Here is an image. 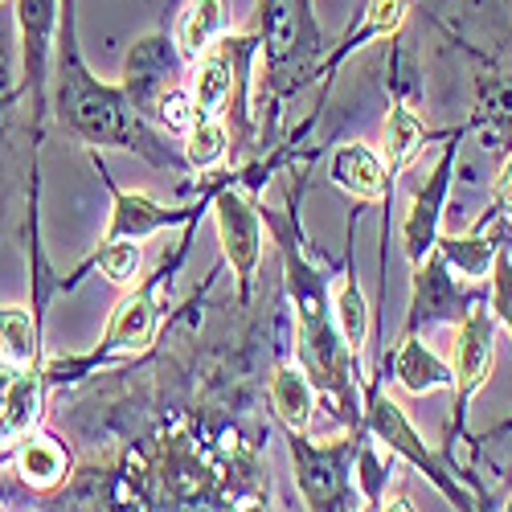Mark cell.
<instances>
[{
	"label": "cell",
	"mask_w": 512,
	"mask_h": 512,
	"mask_svg": "<svg viewBox=\"0 0 512 512\" xmlns=\"http://www.w3.org/2000/svg\"><path fill=\"white\" fill-rule=\"evenodd\" d=\"M62 115L74 123V132L87 136L91 144L136 148V152H148L152 160H160V152L152 148L156 140L148 136L140 115L127 107V99L119 91L103 87V82H95L78 62H70V78L62 82Z\"/></svg>",
	"instance_id": "6da1fadb"
},
{
	"label": "cell",
	"mask_w": 512,
	"mask_h": 512,
	"mask_svg": "<svg viewBox=\"0 0 512 512\" xmlns=\"http://www.w3.org/2000/svg\"><path fill=\"white\" fill-rule=\"evenodd\" d=\"M492 349H496V324L484 304H472L459 316V336H455V390L459 398H472L492 369Z\"/></svg>",
	"instance_id": "7a4b0ae2"
},
{
	"label": "cell",
	"mask_w": 512,
	"mask_h": 512,
	"mask_svg": "<svg viewBox=\"0 0 512 512\" xmlns=\"http://www.w3.org/2000/svg\"><path fill=\"white\" fill-rule=\"evenodd\" d=\"M218 230H222L226 259L234 263L238 279L246 283L254 275V267H259V250H263L259 213H254L238 193H222L218 197Z\"/></svg>",
	"instance_id": "3957f363"
},
{
	"label": "cell",
	"mask_w": 512,
	"mask_h": 512,
	"mask_svg": "<svg viewBox=\"0 0 512 512\" xmlns=\"http://www.w3.org/2000/svg\"><path fill=\"white\" fill-rule=\"evenodd\" d=\"M447 181H451V152L439 160V168L431 173V181H426V189L418 193L414 209H410V218H406V254H410V263L418 267L426 254L435 250L439 242V218H443V197H447Z\"/></svg>",
	"instance_id": "277c9868"
},
{
	"label": "cell",
	"mask_w": 512,
	"mask_h": 512,
	"mask_svg": "<svg viewBox=\"0 0 512 512\" xmlns=\"http://www.w3.org/2000/svg\"><path fill=\"white\" fill-rule=\"evenodd\" d=\"M168 70H173V58H168V41L148 37L144 46H136L132 58H127V99H132L140 111H156V103L164 99Z\"/></svg>",
	"instance_id": "5b68a950"
},
{
	"label": "cell",
	"mask_w": 512,
	"mask_h": 512,
	"mask_svg": "<svg viewBox=\"0 0 512 512\" xmlns=\"http://www.w3.org/2000/svg\"><path fill=\"white\" fill-rule=\"evenodd\" d=\"M332 181L361 201H377L386 193V160L365 144H345L332 156Z\"/></svg>",
	"instance_id": "8992f818"
},
{
	"label": "cell",
	"mask_w": 512,
	"mask_h": 512,
	"mask_svg": "<svg viewBox=\"0 0 512 512\" xmlns=\"http://www.w3.org/2000/svg\"><path fill=\"white\" fill-rule=\"evenodd\" d=\"M291 455H295V472H300L304 500L312 508H324L340 488V451H316L304 439H291Z\"/></svg>",
	"instance_id": "52a82bcc"
},
{
	"label": "cell",
	"mask_w": 512,
	"mask_h": 512,
	"mask_svg": "<svg viewBox=\"0 0 512 512\" xmlns=\"http://www.w3.org/2000/svg\"><path fill=\"white\" fill-rule=\"evenodd\" d=\"M394 373H398V381H402L410 394H431V390L455 386V373L431 349H426L418 336H406L402 340V349L394 357Z\"/></svg>",
	"instance_id": "ba28073f"
},
{
	"label": "cell",
	"mask_w": 512,
	"mask_h": 512,
	"mask_svg": "<svg viewBox=\"0 0 512 512\" xmlns=\"http://www.w3.org/2000/svg\"><path fill=\"white\" fill-rule=\"evenodd\" d=\"M230 91H234V54H230V41H226L218 50H205L197 78H193V103L201 115H218L226 107Z\"/></svg>",
	"instance_id": "9c48e42d"
},
{
	"label": "cell",
	"mask_w": 512,
	"mask_h": 512,
	"mask_svg": "<svg viewBox=\"0 0 512 512\" xmlns=\"http://www.w3.org/2000/svg\"><path fill=\"white\" fill-rule=\"evenodd\" d=\"M369 418H373V431L381 435V439H386L394 451H402V455H410L418 467H426V472H431L443 488H447V480L439 476V467H435V459H431V451H426L422 443H418V435L410 431V426H406V418H402V410L390 402V398H377L373 402V410H369ZM451 496H459L455 488H447Z\"/></svg>",
	"instance_id": "30bf717a"
},
{
	"label": "cell",
	"mask_w": 512,
	"mask_h": 512,
	"mask_svg": "<svg viewBox=\"0 0 512 512\" xmlns=\"http://www.w3.org/2000/svg\"><path fill=\"white\" fill-rule=\"evenodd\" d=\"M168 222H177V213L160 209L156 201H148V197H140V193H119V197H115V218H111L107 238H132V242H140L144 234H152V230H160V226H168Z\"/></svg>",
	"instance_id": "8fae6325"
},
{
	"label": "cell",
	"mask_w": 512,
	"mask_h": 512,
	"mask_svg": "<svg viewBox=\"0 0 512 512\" xmlns=\"http://www.w3.org/2000/svg\"><path fill=\"white\" fill-rule=\"evenodd\" d=\"M439 246V254H443V263L455 271V279H484L488 271H492V259H496V250H500V242H496V230H492V238L488 234H472V238H439L435 242Z\"/></svg>",
	"instance_id": "7c38bea8"
},
{
	"label": "cell",
	"mask_w": 512,
	"mask_h": 512,
	"mask_svg": "<svg viewBox=\"0 0 512 512\" xmlns=\"http://www.w3.org/2000/svg\"><path fill=\"white\" fill-rule=\"evenodd\" d=\"M271 402H275L279 418L291 426V431H304V426L312 422V406H316L312 381L300 369H279L271 377Z\"/></svg>",
	"instance_id": "4fadbf2b"
},
{
	"label": "cell",
	"mask_w": 512,
	"mask_h": 512,
	"mask_svg": "<svg viewBox=\"0 0 512 512\" xmlns=\"http://www.w3.org/2000/svg\"><path fill=\"white\" fill-rule=\"evenodd\" d=\"M148 340H152V300L148 295H127L111 316L107 345L111 349H144Z\"/></svg>",
	"instance_id": "5bb4252c"
},
{
	"label": "cell",
	"mask_w": 512,
	"mask_h": 512,
	"mask_svg": "<svg viewBox=\"0 0 512 512\" xmlns=\"http://www.w3.org/2000/svg\"><path fill=\"white\" fill-rule=\"evenodd\" d=\"M332 308H336V328H340V340H345V349L361 353L365 336H369V308H365L361 287H357L349 275L332 287Z\"/></svg>",
	"instance_id": "9a60e30c"
},
{
	"label": "cell",
	"mask_w": 512,
	"mask_h": 512,
	"mask_svg": "<svg viewBox=\"0 0 512 512\" xmlns=\"http://www.w3.org/2000/svg\"><path fill=\"white\" fill-rule=\"evenodd\" d=\"M226 29V0H193L181 21V54L197 58L209 50V41Z\"/></svg>",
	"instance_id": "2e32d148"
},
{
	"label": "cell",
	"mask_w": 512,
	"mask_h": 512,
	"mask_svg": "<svg viewBox=\"0 0 512 512\" xmlns=\"http://www.w3.org/2000/svg\"><path fill=\"white\" fill-rule=\"evenodd\" d=\"M381 144H386V152H381V160H386V168H398L422 148V119L410 111V107H394L386 127H381Z\"/></svg>",
	"instance_id": "e0dca14e"
},
{
	"label": "cell",
	"mask_w": 512,
	"mask_h": 512,
	"mask_svg": "<svg viewBox=\"0 0 512 512\" xmlns=\"http://www.w3.org/2000/svg\"><path fill=\"white\" fill-rule=\"evenodd\" d=\"M21 33H25V66L29 74H41L50 46V25H54V0H21Z\"/></svg>",
	"instance_id": "ac0fdd59"
},
{
	"label": "cell",
	"mask_w": 512,
	"mask_h": 512,
	"mask_svg": "<svg viewBox=\"0 0 512 512\" xmlns=\"http://www.w3.org/2000/svg\"><path fill=\"white\" fill-rule=\"evenodd\" d=\"M21 476L33 484V488H50V484H58L62 480V472H66V455L54 447V443H46V439H29L25 447H21Z\"/></svg>",
	"instance_id": "d6986e66"
},
{
	"label": "cell",
	"mask_w": 512,
	"mask_h": 512,
	"mask_svg": "<svg viewBox=\"0 0 512 512\" xmlns=\"http://www.w3.org/2000/svg\"><path fill=\"white\" fill-rule=\"evenodd\" d=\"M295 37H300V5H295V0H267V46H271V62H283L295 50Z\"/></svg>",
	"instance_id": "ffe728a7"
},
{
	"label": "cell",
	"mask_w": 512,
	"mask_h": 512,
	"mask_svg": "<svg viewBox=\"0 0 512 512\" xmlns=\"http://www.w3.org/2000/svg\"><path fill=\"white\" fill-rule=\"evenodd\" d=\"M226 148H230V136H226V127L213 119V115H205V119H197V123L189 127V148H185V156H189L193 168H213V164L226 156Z\"/></svg>",
	"instance_id": "44dd1931"
},
{
	"label": "cell",
	"mask_w": 512,
	"mask_h": 512,
	"mask_svg": "<svg viewBox=\"0 0 512 512\" xmlns=\"http://www.w3.org/2000/svg\"><path fill=\"white\" fill-rule=\"evenodd\" d=\"M41 410V386L33 373H21L17 386L9 390L5 406H0V418H5V431H29L33 418Z\"/></svg>",
	"instance_id": "7402d4cb"
},
{
	"label": "cell",
	"mask_w": 512,
	"mask_h": 512,
	"mask_svg": "<svg viewBox=\"0 0 512 512\" xmlns=\"http://www.w3.org/2000/svg\"><path fill=\"white\" fill-rule=\"evenodd\" d=\"M99 267L111 283H132L140 275V246L132 238H107L99 250Z\"/></svg>",
	"instance_id": "603a6c76"
},
{
	"label": "cell",
	"mask_w": 512,
	"mask_h": 512,
	"mask_svg": "<svg viewBox=\"0 0 512 512\" xmlns=\"http://www.w3.org/2000/svg\"><path fill=\"white\" fill-rule=\"evenodd\" d=\"M0 340H5L9 361L33 357V320L21 308H0Z\"/></svg>",
	"instance_id": "cb8c5ba5"
},
{
	"label": "cell",
	"mask_w": 512,
	"mask_h": 512,
	"mask_svg": "<svg viewBox=\"0 0 512 512\" xmlns=\"http://www.w3.org/2000/svg\"><path fill=\"white\" fill-rule=\"evenodd\" d=\"M193 107H197V103H193L185 91H168V95L156 103V115H160V123L168 127V132H189L193 119H197Z\"/></svg>",
	"instance_id": "d4e9b609"
},
{
	"label": "cell",
	"mask_w": 512,
	"mask_h": 512,
	"mask_svg": "<svg viewBox=\"0 0 512 512\" xmlns=\"http://www.w3.org/2000/svg\"><path fill=\"white\" fill-rule=\"evenodd\" d=\"M406 17V0H373L369 5V21H365V37L369 33H394Z\"/></svg>",
	"instance_id": "484cf974"
},
{
	"label": "cell",
	"mask_w": 512,
	"mask_h": 512,
	"mask_svg": "<svg viewBox=\"0 0 512 512\" xmlns=\"http://www.w3.org/2000/svg\"><path fill=\"white\" fill-rule=\"evenodd\" d=\"M496 316L508 324V332H512V263L508 259H500L496 263Z\"/></svg>",
	"instance_id": "4316f807"
},
{
	"label": "cell",
	"mask_w": 512,
	"mask_h": 512,
	"mask_svg": "<svg viewBox=\"0 0 512 512\" xmlns=\"http://www.w3.org/2000/svg\"><path fill=\"white\" fill-rule=\"evenodd\" d=\"M496 205H500V213H508L512 218V156L504 160V168H500V181H496Z\"/></svg>",
	"instance_id": "83f0119b"
},
{
	"label": "cell",
	"mask_w": 512,
	"mask_h": 512,
	"mask_svg": "<svg viewBox=\"0 0 512 512\" xmlns=\"http://www.w3.org/2000/svg\"><path fill=\"white\" fill-rule=\"evenodd\" d=\"M17 377H21V369H17V361H0V406H5V398H9V390L17 386Z\"/></svg>",
	"instance_id": "f1b7e54d"
},
{
	"label": "cell",
	"mask_w": 512,
	"mask_h": 512,
	"mask_svg": "<svg viewBox=\"0 0 512 512\" xmlns=\"http://www.w3.org/2000/svg\"><path fill=\"white\" fill-rule=\"evenodd\" d=\"M504 508H512V496H508V504H504Z\"/></svg>",
	"instance_id": "f546056e"
}]
</instances>
